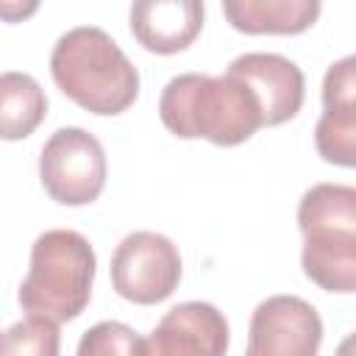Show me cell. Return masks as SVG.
<instances>
[{"instance_id": "cell-1", "label": "cell", "mask_w": 356, "mask_h": 356, "mask_svg": "<svg viewBox=\"0 0 356 356\" xmlns=\"http://www.w3.org/2000/svg\"><path fill=\"white\" fill-rule=\"evenodd\" d=\"M159 117L178 139H209L220 147L242 145L264 128L256 95L231 72H184L170 78L159 97Z\"/></svg>"}, {"instance_id": "cell-2", "label": "cell", "mask_w": 356, "mask_h": 356, "mask_svg": "<svg viewBox=\"0 0 356 356\" xmlns=\"http://www.w3.org/2000/svg\"><path fill=\"white\" fill-rule=\"evenodd\" d=\"M50 75L72 103L100 117L122 114L139 95V70L97 25H78L56 39Z\"/></svg>"}, {"instance_id": "cell-3", "label": "cell", "mask_w": 356, "mask_h": 356, "mask_svg": "<svg viewBox=\"0 0 356 356\" xmlns=\"http://www.w3.org/2000/svg\"><path fill=\"white\" fill-rule=\"evenodd\" d=\"M303 234L300 264L309 281L325 292L356 289V189L348 184H314L298 203Z\"/></svg>"}, {"instance_id": "cell-4", "label": "cell", "mask_w": 356, "mask_h": 356, "mask_svg": "<svg viewBox=\"0 0 356 356\" xmlns=\"http://www.w3.org/2000/svg\"><path fill=\"white\" fill-rule=\"evenodd\" d=\"M95 250L72 228H50L31 245V267L19 284L17 300L28 314L53 323L75 320L92 298Z\"/></svg>"}, {"instance_id": "cell-5", "label": "cell", "mask_w": 356, "mask_h": 356, "mask_svg": "<svg viewBox=\"0 0 356 356\" xmlns=\"http://www.w3.org/2000/svg\"><path fill=\"white\" fill-rule=\"evenodd\" d=\"M106 150L95 134L78 125L50 134L39 153V181L61 206L95 203L106 186Z\"/></svg>"}, {"instance_id": "cell-6", "label": "cell", "mask_w": 356, "mask_h": 356, "mask_svg": "<svg viewBox=\"0 0 356 356\" xmlns=\"http://www.w3.org/2000/svg\"><path fill=\"white\" fill-rule=\"evenodd\" d=\"M181 253L156 231H134L111 253V286L120 298L150 306L178 289Z\"/></svg>"}, {"instance_id": "cell-7", "label": "cell", "mask_w": 356, "mask_h": 356, "mask_svg": "<svg viewBox=\"0 0 356 356\" xmlns=\"http://www.w3.org/2000/svg\"><path fill=\"white\" fill-rule=\"evenodd\" d=\"M320 342L317 309L298 295H273L250 314L245 356H317Z\"/></svg>"}, {"instance_id": "cell-8", "label": "cell", "mask_w": 356, "mask_h": 356, "mask_svg": "<svg viewBox=\"0 0 356 356\" xmlns=\"http://www.w3.org/2000/svg\"><path fill=\"white\" fill-rule=\"evenodd\" d=\"M228 342L225 314L206 300H186L172 306L147 337H139L136 356H225Z\"/></svg>"}, {"instance_id": "cell-9", "label": "cell", "mask_w": 356, "mask_h": 356, "mask_svg": "<svg viewBox=\"0 0 356 356\" xmlns=\"http://www.w3.org/2000/svg\"><path fill=\"white\" fill-rule=\"evenodd\" d=\"M323 117L314 128L317 153L328 164H356V58L345 56L325 70Z\"/></svg>"}, {"instance_id": "cell-10", "label": "cell", "mask_w": 356, "mask_h": 356, "mask_svg": "<svg viewBox=\"0 0 356 356\" xmlns=\"http://www.w3.org/2000/svg\"><path fill=\"white\" fill-rule=\"evenodd\" d=\"M225 72L242 78L250 86L261 106L264 125H281L292 120L303 106V72L292 58L281 53H242L228 64Z\"/></svg>"}, {"instance_id": "cell-11", "label": "cell", "mask_w": 356, "mask_h": 356, "mask_svg": "<svg viewBox=\"0 0 356 356\" xmlns=\"http://www.w3.org/2000/svg\"><path fill=\"white\" fill-rule=\"evenodd\" d=\"M203 28V3L197 0H139L131 6V33L159 56L186 50Z\"/></svg>"}, {"instance_id": "cell-12", "label": "cell", "mask_w": 356, "mask_h": 356, "mask_svg": "<svg viewBox=\"0 0 356 356\" xmlns=\"http://www.w3.org/2000/svg\"><path fill=\"white\" fill-rule=\"evenodd\" d=\"M222 14L242 33H303L320 17V0H225Z\"/></svg>"}, {"instance_id": "cell-13", "label": "cell", "mask_w": 356, "mask_h": 356, "mask_svg": "<svg viewBox=\"0 0 356 356\" xmlns=\"http://www.w3.org/2000/svg\"><path fill=\"white\" fill-rule=\"evenodd\" d=\"M47 114V95L28 72H0V139L19 142L31 136Z\"/></svg>"}, {"instance_id": "cell-14", "label": "cell", "mask_w": 356, "mask_h": 356, "mask_svg": "<svg viewBox=\"0 0 356 356\" xmlns=\"http://www.w3.org/2000/svg\"><path fill=\"white\" fill-rule=\"evenodd\" d=\"M58 323L28 314L0 334V356H58Z\"/></svg>"}, {"instance_id": "cell-15", "label": "cell", "mask_w": 356, "mask_h": 356, "mask_svg": "<svg viewBox=\"0 0 356 356\" xmlns=\"http://www.w3.org/2000/svg\"><path fill=\"white\" fill-rule=\"evenodd\" d=\"M139 334L117 320L95 323L89 331H83L75 356H136Z\"/></svg>"}, {"instance_id": "cell-16", "label": "cell", "mask_w": 356, "mask_h": 356, "mask_svg": "<svg viewBox=\"0 0 356 356\" xmlns=\"http://www.w3.org/2000/svg\"><path fill=\"white\" fill-rule=\"evenodd\" d=\"M39 8V3L36 0H28V3H0V19H6V22H19V19H25V17H31L33 11Z\"/></svg>"}]
</instances>
